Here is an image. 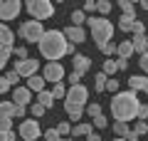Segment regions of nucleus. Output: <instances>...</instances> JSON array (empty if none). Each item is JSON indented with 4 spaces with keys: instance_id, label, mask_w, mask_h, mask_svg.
Masks as SVG:
<instances>
[{
    "instance_id": "nucleus-24",
    "label": "nucleus",
    "mask_w": 148,
    "mask_h": 141,
    "mask_svg": "<svg viewBox=\"0 0 148 141\" xmlns=\"http://www.w3.org/2000/svg\"><path fill=\"white\" fill-rule=\"evenodd\" d=\"M101 72H104L106 77H111V79H114V74L119 72V64H116V59H106V62H104V69H101Z\"/></svg>"
},
{
    "instance_id": "nucleus-20",
    "label": "nucleus",
    "mask_w": 148,
    "mask_h": 141,
    "mask_svg": "<svg viewBox=\"0 0 148 141\" xmlns=\"http://www.w3.org/2000/svg\"><path fill=\"white\" fill-rule=\"evenodd\" d=\"M133 25H136V15H121V17H119V30L131 32Z\"/></svg>"
},
{
    "instance_id": "nucleus-7",
    "label": "nucleus",
    "mask_w": 148,
    "mask_h": 141,
    "mask_svg": "<svg viewBox=\"0 0 148 141\" xmlns=\"http://www.w3.org/2000/svg\"><path fill=\"white\" fill-rule=\"evenodd\" d=\"M20 10H22L20 0H3V3H0V20H3V25H8L10 20H15V17L20 15Z\"/></svg>"
},
{
    "instance_id": "nucleus-6",
    "label": "nucleus",
    "mask_w": 148,
    "mask_h": 141,
    "mask_svg": "<svg viewBox=\"0 0 148 141\" xmlns=\"http://www.w3.org/2000/svg\"><path fill=\"white\" fill-rule=\"evenodd\" d=\"M17 134L22 141H37L40 136H45V131L37 119H22V124L17 126Z\"/></svg>"
},
{
    "instance_id": "nucleus-43",
    "label": "nucleus",
    "mask_w": 148,
    "mask_h": 141,
    "mask_svg": "<svg viewBox=\"0 0 148 141\" xmlns=\"http://www.w3.org/2000/svg\"><path fill=\"white\" fill-rule=\"evenodd\" d=\"M136 121H148V104H141V109H138V119Z\"/></svg>"
},
{
    "instance_id": "nucleus-42",
    "label": "nucleus",
    "mask_w": 148,
    "mask_h": 141,
    "mask_svg": "<svg viewBox=\"0 0 148 141\" xmlns=\"http://www.w3.org/2000/svg\"><path fill=\"white\" fill-rule=\"evenodd\" d=\"M15 57H17V62L30 59V57H27V47H15Z\"/></svg>"
},
{
    "instance_id": "nucleus-49",
    "label": "nucleus",
    "mask_w": 148,
    "mask_h": 141,
    "mask_svg": "<svg viewBox=\"0 0 148 141\" xmlns=\"http://www.w3.org/2000/svg\"><path fill=\"white\" fill-rule=\"evenodd\" d=\"M116 64H119V72L128 69V59H121V57H119V59H116Z\"/></svg>"
},
{
    "instance_id": "nucleus-48",
    "label": "nucleus",
    "mask_w": 148,
    "mask_h": 141,
    "mask_svg": "<svg viewBox=\"0 0 148 141\" xmlns=\"http://www.w3.org/2000/svg\"><path fill=\"white\" fill-rule=\"evenodd\" d=\"M138 64H141V69H143V72L148 74V52H146V55H141V59H138Z\"/></svg>"
},
{
    "instance_id": "nucleus-10",
    "label": "nucleus",
    "mask_w": 148,
    "mask_h": 141,
    "mask_svg": "<svg viewBox=\"0 0 148 141\" xmlns=\"http://www.w3.org/2000/svg\"><path fill=\"white\" fill-rule=\"evenodd\" d=\"M37 69H40V62H37L35 57H30V59H22V62H15V72L20 74V77H35L37 74Z\"/></svg>"
},
{
    "instance_id": "nucleus-26",
    "label": "nucleus",
    "mask_w": 148,
    "mask_h": 141,
    "mask_svg": "<svg viewBox=\"0 0 148 141\" xmlns=\"http://www.w3.org/2000/svg\"><path fill=\"white\" fill-rule=\"evenodd\" d=\"M86 20H89V17H86L84 10H74L72 12V25L74 27H82V22H86Z\"/></svg>"
},
{
    "instance_id": "nucleus-55",
    "label": "nucleus",
    "mask_w": 148,
    "mask_h": 141,
    "mask_svg": "<svg viewBox=\"0 0 148 141\" xmlns=\"http://www.w3.org/2000/svg\"><path fill=\"white\" fill-rule=\"evenodd\" d=\"M59 141H72V139H59Z\"/></svg>"
},
{
    "instance_id": "nucleus-45",
    "label": "nucleus",
    "mask_w": 148,
    "mask_h": 141,
    "mask_svg": "<svg viewBox=\"0 0 148 141\" xmlns=\"http://www.w3.org/2000/svg\"><path fill=\"white\" fill-rule=\"evenodd\" d=\"M133 35H146V25H143V22L141 20H136V25H133Z\"/></svg>"
},
{
    "instance_id": "nucleus-9",
    "label": "nucleus",
    "mask_w": 148,
    "mask_h": 141,
    "mask_svg": "<svg viewBox=\"0 0 148 141\" xmlns=\"http://www.w3.org/2000/svg\"><path fill=\"white\" fill-rule=\"evenodd\" d=\"M42 77L47 79V82H52V84H62V79L67 77V74H64L62 62H47V64H45V72H42Z\"/></svg>"
},
{
    "instance_id": "nucleus-3",
    "label": "nucleus",
    "mask_w": 148,
    "mask_h": 141,
    "mask_svg": "<svg viewBox=\"0 0 148 141\" xmlns=\"http://www.w3.org/2000/svg\"><path fill=\"white\" fill-rule=\"evenodd\" d=\"M86 22H89V30H91V35H94V45L99 47V50H104L111 42V37H114V25H111L106 17H94V15H89Z\"/></svg>"
},
{
    "instance_id": "nucleus-46",
    "label": "nucleus",
    "mask_w": 148,
    "mask_h": 141,
    "mask_svg": "<svg viewBox=\"0 0 148 141\" xmlns=\"http://www.w3.org/2000/svg\"><path fill=\"white\" fill-rule=\"evenodd\" d=\"M96 5H99V3H94V0H86L82 10H84V12H96Z\"/></svg>"
},
{
    "instance_id": "nucleus-29",
    "label": "nucleus",
    "mask_w": 148,
    "mask_h": 141,
    "mask_svg": "<svg viewBox=\"0 0 148 141\" xmlns=\"http://www.w3.org/2000/svg\"><path fill=\"white\" fill-rule=\"evenodd\" d=\"M131 131H133V134L138 136V139H141L143 134H148V121H136V124H133V129H131Z\"/></svg>"
},
{
    "instance_id": "nucleus-44",
    "label": "nucleus",
    "mask_w": 148,
    "mask_h": 141,
    "mask_svg": "<svg viewBox=\"0 0 148 141\" xmlns=\"http://www.w3.org/2000/svg\"><path fill=\"white\" fill-rule=\"evenodd\" d=\"M119 87H121V84H119V79H116V77H114V79H109V84H106V89H109L111 94H114V92L119 94Z\"/></svg>"
},
{
    "instance_id": "nucleus-18",
    "label": "nucleus",
    "mask_w": 148,
    "mask_h": 141,
    "mask_svg": "<svg viewBox=\"0 0 148 141\" xmlns=\"http://www.w3.org/2000/svg\"><path fill=\"white\" fill-rule=\"evenodd\" d=\"M35 102H37V104H42L45 109H49V106H54V94H52V92H47V89H45V92L35 94Z\"/></svg>"
},
{
    "instance_id": "nucleus-37",
    "label": "nucleus",
    "mask_w": 148,
    "mask_h": 141,
    "mask_svg": "<svg viewBox=\"0 0 148 141\" xmlns=\"http://www.w3.org/2000/svg\"><path fill=\"white\" fill-rule=\"evenodd\" d=\"M96 12H99V15H109L111 12V3L109 0H101L99 5H96Z\"/></svg>"
},
{
    "instance_id": "nucleus-12",
    "label": "nucleus",
    "mask_w": 148,
    "mask_h": 141,
    "mask_svg": "<svg viewBox=\"0 0 148 141\" xmlns=\"http://www.w3.org/2000/svg\"><path fill=\"white\" fill-rule=\"evenodd\" d=\"M64 35H67L69 45H82V42H86V37H89L84 27H74V25H69L67 30H64Z\"/></svg>"
},
{
    "instance_id": "nucleus-13",
    "label": "nucleus",
    "mask_w": 148,
    "mask_h": 141,
    "mask_svg": "<svg viewBox=\"0 0 148 141\" xmlns=\"http://www.w3.org/2000/svg\"><path fill=\"white\" fill-rule=\"evenodd\" d=\"M91 67V59L86 57V55H77V57H72V69L74 72H79V74H86Z\"/></svg>"
},
{
    "instance_id": "nucleus-21",
    "label": "nucleus",
    "mask_w": 148,
    "mask_h": 141,
    "mask_svg": "<svg viewBox=\"0 0 148 141\" xmlns=\"http://www.w3.org/2000/svg\"><path fill=\"white\" fill-rule=\"evenodd\" d=\"M133 52H136V50H133V42H131V40L119 42V57H121V59H128Z\"/></svg>"
},
{
    "instance_id": "nucleus-14",
    "label": "nucleus",
    "mask_w": 148,
    "mask_h": 141,
    "mask_svg": "<svg viewBox=\"0 0 148 141\" xmlns=\"http://www.w3.org/2000/svg\"><path fill=\"white\" fill-rule=\"evenodd\" d=\"M128 87H131V92H146L148 77L146 74H133V77H128Z\"/></svg>"
},
{
    "instance_id": "nucleus-5",
    "label": "nucleus",
    "mask_w": 148,
    "mask_h": 141,
    "mask_svg": "<svg viewBox=\"0 0 148 141\" xmlns=\"http://www.w3.org/2000/svg\"><path fill=\"white\" fill-rule=\"evenodd\" d=\"M45 27H42V22H37V20H27V22H22L20 27H17V35L22 37L25 42H37L40 45V40L45 37Z\"/></svg>"
},
{
    "instance_id": "nucleus-40",
    "label": "nucleus",
    "mask_w": 148,
    "mask_h": 141,
    "mask_svg": "<svg viewBox=\"0 0 148 141\" xmlns=\"http://www.w3.org/2000/svg\"><path fill=\"white\" fill-rule=\"evenodd\" d=\"M0 129L3 131H12V116H3V119H0Z\"/></svg>"
},
{
    "instance_id": "nucleus-39",
    "label": "nucleus",
    "mask_w": 148,
    "mask_h": 141,
    "mask_svg": "<svg viewBox=\"0 0 148 141\" xmlns=\"http://www.w3.org/2000/svg\"><path fill=\"white\" fill-rule=\"evenodd\" d=\"M67 79H69V87H77V84H82V74H79V72H74V69H72V74H67Z\"/></svg>"
},
{
    "instance_id": "nucleus-51",
    "label": "nucleus",
    "mask_w": 148,
    "mask_h": 141,
    "mask_svg": "<svg viewBox=\"0 0 148 141\" xmlns=\"http://www.w3.org/2000/svg\"><path fill=\"white\" fill-rule=\"evenodd\" d=\"M27 114V106H20L17 104V109H15V116H25Z\"/></svg>"
},
{
    "instance_id": "nucleus-15",
    "label": "nucleus",
    "mask_w": 148,
    "mask_h": 141,
    "mask_svg": "<svg viewBox=\"0 0 148 141\" xmlns=\"http://www.w3.org/2000/svg\"><path fill=\"white\" fill-rule=\"evenodd\" d=\"M64 114L69 116V121H79L82 116H84V106H77V104L64 102Z\"/></svg>"
},
{
    "instance_id": "nucleus-56",
    "label": "nucleus",
    "mask_w": 148,
    "mask_h": 141,
    "mask_svg": "<svg viewBox=\"0 0 148 141\" xmlns=\"http://www.w3.org/2000/svg\"><path fill=\"white\" fill-rule=\"evenodd\" d=\"M146 94H148V87H146Z\"/></svg>"
},
{
    "instance_id": "nucleus-17",
    "label": "nucleus",
    "mask_w": 148,
    "mask_h": 141,
    "mask_svg": "<svg viewBox=\"0 0 148 141\" xmlns=\"http://www.w3.org/2000/svg\"><path fill=\"white\" fill-rule=\"evenodd\" d=\"M45 84H47V79H45L42 74H35V77H30V79H27V87H30L35 94L45 92Z\"/></svg>"
},
{
    "instance_id": "nucleus-54",
    "label": "nucleus",
    "mask_w": 148,
    "mask_h": 141,
    "mask_svg": "<svg viewBox=\"0 0 148 141\" xmlns=\"http://www.w3.org/2000/svg\"><path fill=\"white\" fill-rule=\"evenodd\" d=\"M111 141H126V139H119V136H116V139H111Z\"/></svg>"
},
{
    "instance_id": "nucleus-35",
    "label": "nucleus",
    "mask_w": 148,
    "mask_h": 141,
    "mask_svg": "<svg viewBox=\"0 0 148 141\" xmlns=\"http://www.w3.org/2000/svg\"><path fill=\"white\" fill-rule=\"evenodd\" d=\"M86 114H89L91 119H96V116L101 114V104H99V102H94V104H89V106H86Z\"/></svg>"
},
{
    "instance_id": "nucleus-47",
    "label": "nucleus",
    "mask_w": 148,
    "mask_h": 141,
    "mask_svg": "<svg viewBox=\"0 0 148 141\" xmlns=\"http://www.w3.org/2000/svg\"><path fill=\"white\" fill-rule=\"evenodd\" d=\"M10 89H12V84L8 82L5 77H3V79H0V92H3V94H8V92H10Z\"/></svg>"
},
{
    "instance_id": "nucleus-19",
    "label": "nucleus",
    "mask_w": 148,
    "mask_h": 141,
    "mask_svg": "<svg viewBox=\"0 0 148 141\" xmlns=\"http://www.w3.org/2000/svg\"><path fill=\"white\" fill-rule=\"evenodd\" d=\"M133 50H136L138 55H146L148 52V37L146 35H133Z\"/></svg>"
},
{
    "instance_id": "nucleus-52",
    "label": "nucleus",
    "mask_w": 148,
    "mask_h": 141,
    "mask_svg": "<svg viewBox=\"0 0 148 141\" xmlns=\"http://www.w3.org/2000/svg\"><path fill=\"white\" fill-rule=\"evenodd\" d=\"M86 141H101V134H89V136H86Z\"/></svg>"
},
{
    "instance_id": "nucleus-36",
    "label": "nucleus",
    "mask_w": 148,
    "mask_h": 141,
    "mask_svg": "<svg viewBox=\"0 0 148 141\" xmlns=\"http://www.w3.org/2000/svg\"><path fill=\"white\" fill-rule=\"evenodd\" d=\"M62 136H59V131H57V126H52V129H47L45 131V141H59Z\"/></svg>"
},
{
    "instance_id": "nucleus-27",
    "label": "nucleus",
    "mask_w": 148,
    "mask_h": 141,
    "mask_svg": "<svg viewBox=\"0 0 148 141\" xmlns=\"http://www.w3.org/2000/svg\"><path fill=\"white\" fill-rule=\"evenodd\" d=\"M106 84H109V77H106L104 72L94 77V89H96V92H104V89H106Z\"/></svg>"
},
{
    "instance_id": "nucleus-2",
    "label": "nucleus",
    "mask_w": 148,
    "mask_h": 141,
    "mask_svg": "<svg viewBox=\"0 0 148 141\" xmlns=\"http://www.w3.org/2000/svg\"><path fill=\"white\" fill-rule=\"evenodd\" d=\"M69 40L64 35V30H47L45 37L40 40V55L47 57L49 62H59L64 55H69Z\"/></svg>"
},
{
    "instance_id": "nucleus-4",
    "label": "nucleus",
    "mask_w": 148,
    "mask_h": 141,
    "mask_svg": "<svg viewBox=\"0 0 148 141\" xmlns=\"http://www.w3.org/2000/svg\"><path fill=\"white\" fill-rule=\"evenodd\" d=\"M25 8L32 15V20H37V22H45L49 17H54V3H49V0H30Z\"/></svg>"
},
{
    "instance_id": "nucleus-41",
    "label": "nucleus",
    "mask_w": 148,
    "mask_h": 141,
    "mask_svg": "<svg viewBox=\"0 0 148 141\" xmlns=\"http://www.w3.org/2000/svg\"><path fill=\"white\" fill-rule=\"evenodd\" d=\"M94 126H96V129H106V126H109V119H106L104 114H99V116L94 119Z\"/></svg>"
},
{
    "instance_id": "nucleus-32",
    "label": "nucleus",
    "mask_w": 148,
    "mask_h": 141,
    "mask_svg": "<svg viewBox=\"0 0 148 141\" xmlns=\"http://www.w3.org/2000/svg\"><path fill=\"white\" fill-rule=\"evenodd\" d=\"M57 131H59V136H62V139H67V134H72L74 126L69 124V121H62V124H57Z\"/></svg>"
},
{
    "instance_id": "nucleus-16",
    "label": "nucleus",
    "mask_w": 148,
    "mask_h": 141,
    "mask_svg": "<svg viewBox=\"0 0 148 141\" xmlns=\"http://www.w3.org/2000/svg\"><path fill=\"white\" fill-rule=\"evenodd\" d=\"M0 42H3V47H15V32L8 25L0 27Z\"/></svg>"
},
{
    "instance_id": "nucleus-38",
    "label": "nucleus",
    "mask_w": 148,
    "mask_h": 141,
    "mask_svg": "<svg viewBox=\"0 0 148 141\" xmlns=\"http://www.w3.org/2000/svg\"><path fill=\"white\" fill-rule=\"evenodd\" d=\"M45 111H47V109H45L42 104H37V102H35V104L30 106V114H35V119H40V116H45Z\"/></svg>"
},
{
    "instance_id": "nucleus-11",
    "label": "nucleus",
    "mask_w": 148,
    "mask_h": 141,
    "mask_svg": "<svg viewBox=\"0 0 148 141\" xmlns=\"http://www.w3.org/2000/svg\"><path fill=\"white\" fill-rule=\"evenodd\" d=\"M12 102L20 106H27L32 102V89L27 87V84H22V87H15L12 89Z\"/></svg>"
},
{
    "instance_id": "nucleus-25",
    "label": "nucleus",
    "mask_w": 148,
    "mask_h": 141,
    "mask_svg": "<svg viewBox=\"0 0 148 141\" xmlns=\"http://www.w3.org/2000/svg\"><path fill=\"white\" fill-rule=\"evenodd\" d=\"M15 109H17L15 102H3V104H0V111H3V116H12V119H15Z\"/></svg>"
},
{
    "instance_id": "nucleus-28",
    "label": "nucleus",
    "mask_w": 148,
    "mask_h": 141,
    "mask_svg": "<svg viewBox=\"0 0 148 141\" xmlns=\"http://www.w3.org/2000/svg\"><path fill=\"white\" fill-rule=\"evenodd\" d=\"M119 8H121L123 15H136V3H131V0H121Z\"/></svg>"
},
{
    "instance_id": "nucleus-23",
    "label": "nucleus",
    "mask_w": 148,
    "mask_h": 141,
    "mask_svg": "<svg viewBox=\"0 0 148 141\" xmlns=\"http://www.w3.org/2000/svg\"><path fill=\"white\" fill-rule=\"evenodd\" d=\"M114 134H116L119 139H126V136L131 134V129H128V124H123V121H114Z\"/></svg>"
},
{
    "instance_id": "nucleus-31",
    "label": "nucleus",
    "mask_w": 148,
    "mask_h": 141,
    "mask_svg": "<svg viewBox=\"0 0 148 141\" xmlns=\"http://www.w3.org/2000/svg\"><path fill=\"white\" fill-rule=\"evenodd\" d=\"M10 55H15V47H3V50H0V64H3V67L8 64Z\"/></svg>"
},
{
    "instance_id": "nucleus-8",
    "label": "nucleus",
    "mask_w": 148,
    "mask_h": 141,
    "mask_svg": "<svg viewBox=\"0 0 148 141\" xmlns=\"http://www.w3.org/2000/svg\"><path fill=\"white\" fill-rule=\"evenodd\" d=\"M64 102H69V104H77V106H84L86 102H89V89H86L84 84L69 87V92H67V99H64Z\"/></svg>"
},
{
    "instance_id": "nucleus-1",
    "label": "nucleus",
    "mask_w": 148,
    "mask_h": 141,
    "mask_svg": "<svg viewBox=\"0 0 148 141\" xmlns=\"http://www.w3.org/2000/svg\"><path fill=\"white\" fill-rule=\"evenodd\" d=\"M138 109H141V102H138V92H119L114 94V99H111V114L116 121H128L138 119Z\"/></svg>"
},
{
    "instance_id": "nucleus-33",
    "label": "nucleus",
    "mask_w": 148,
    "mask_h": 141,
    "mask_svg": "<svg viewBox=\"0 0 148 141\" xmlns=\"http://www.w3.org/2000/svg\"><path fill=\"white\" fill-rule=\"evenodd\" d=\"M67 92H69V89L64 87V84H54V89H52L54 99H67Z\"/></svg>"
},
{
    "instance_id": "nucleus-30",
    "label": "nucleus",
    "mask_w": 148,
    "mask_h": 141,
    "mask_svg": "<svg viewBox=\"0 0 148 141\" xmlns=\"http://www.w3.org/2000/svg\"><path fill=\"white\" fill-rule=\"evenodd\" d=\"M3 77H5L8 82L12 84V87H22V84H20V79H22V77H20V74H17V72H15V69H12V72H5V74H3Z\"/></svg>"
},
{
    "instance_id": "nucleus-34",
    "label": "nucleus",
    "mask_w": 148,
    "mask_h": 141,
    "mask_svg": "<svg viewBox=\"0 0 148 141\" xmlns=\"http://www.w3.org/2000/svg\"><path fill=\"white\" fill-rule=\"evenodd\" d=\"M101 52L106 55V59H114L111 55H119V45H114V42H109V45H106L104 50H101Z\"/></svg>"
},
{
    "instance_id": "nucleus-50",
    "label": "nucleus",
    "mask_w": 148,
    "mask_h": 141,
    "mask_svg": "<svg viewBox=\"0 0 148 141\" xmlns=\"http://www.w3.org/2000/svg\"><path fill=\"white\" fill-rule=\"evenodd\" d=\"M15 139V131H3V141H12Z\"/></svg>"
},
{
    "instance_id": "nucleus-53",
    "label": "nucleus",
    "mask_w": 148,
    "mask_h": 141,
    "mask_svg": "<svg viewBox=\"0 0 148 141\" xmlns=\"http://www.w3.org/2000/svg\"><path fill=\"white\" fill-rule=\"evenodd\" d=\"M141 8H143V10H148V0H143V3H141Z\"/></svg>"
},
{
    "instance_id": "nucleus-22",
    "label": "nucleus",
    "mask_w": 148,
    "mask_h": 141,
    "mask_svg": "<svg viewBox=\"0 0 148 141\" xmlns=\"http://www.w3.org/2000/svg\"><path fill=\"white\" fill-rule=\"evenodd\" d=\"M74 136H89L94 134V124H74Z\"/></svg>"
}]
</instances>
